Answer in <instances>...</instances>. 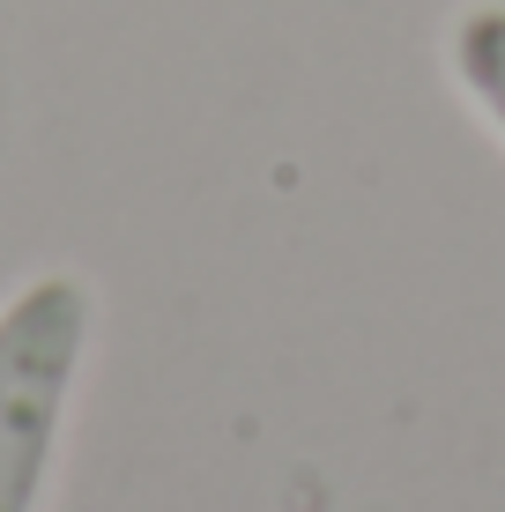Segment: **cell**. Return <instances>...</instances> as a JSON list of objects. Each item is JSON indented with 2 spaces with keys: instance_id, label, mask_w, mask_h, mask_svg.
Here are the masks:
<instances>
[{
  "instance_id": "cell-1",
  "label": "cell",
  "mask_w": 505,
  "mask_h": 512,
  "mask_svg": "<svg viewBox=\"0 0 505 512\" xmlns=\"http://www.w3.org/2000/svg\"><path fill=\"white\" fill-rule=\"evenodd\" d=\"M97 305L82 275H30L0 305V512H38Z\"/></svg>"
},
{
  "instance_id": "cell-2",
  "label": "cell",
  "mask_w": 505,
  "mask_h": 512,
  "mask_svg": "<svg viewBox=\"0 0 505 512\" xmlns=\"http://www.w3.org/2000/svg\"><path fill=\"white\" fill-rule=\"evenodd\" d=\"M454 82L505 134V0H476L454 23Z\"/></svg>"
}]
</instances>
